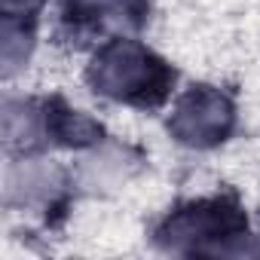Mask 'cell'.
Here are the masks:
<instances>
[{
    "label": "cell",
    "instance_id": "cell-2",
    "mask_svg": "<svg viewBox=\"0 0 260 260\" xmlns=\"http://www.w3.org/2000/svg\"><path fill=\"white\" fill-rule=\"evenodd\" d=\"M230 125V107L214 92H190L175 110V132L190 144H211Z\"/></svg>",
    "mask_w": 260,
    "mask_h": 260
},
{
    "label": "cell",
    "instance_id": "cell-1",
    "mask_svg": "<svg viewBox=\"0 0 260 260\" xmlns=\"http://www.w3.org/2000/svg\"><path fill=\"white\" fill-rule=\"evenodd\" d=\"M162 68L138 46L116 43L95 61V83L116 98H147L162 83Z\"/></svg>",
    "mask_w": 260,
    "mask_h": 260
}]
</instances>
